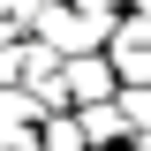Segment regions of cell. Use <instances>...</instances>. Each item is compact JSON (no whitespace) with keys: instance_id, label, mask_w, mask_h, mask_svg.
<instances>
[{"instance_id":"1","label":"cell","mask_w":151,"mask_h":151,"mask_svg":"<svg viewBox=\"0 0 151 151\" xmlns=\"http://www.w3.org/2000/svg\"><path fill=\"white\" fill-rule=\"evenodd\" d=\"M106 60H113V76L121 83H151V15H121L113 23V38H106Z\"/></svg>"},{"instance_id":"2","label":"cell","mask_w":151,"mask_h":151,"mask_svg":"<svg viewBox=\"0 0 151 151\" xmlns=\"http://www.w3.org/2000/svg\"><path fill=\"white\" fill-rule=\"evenodd\" d=\"M30 30L45 38L53 53H91V45H106V38H98V23L83 15L76 0H53V8H38V23H30Z\"/></svg>"},{"instance_id":"3","label":"cell","mask_w":151,"mask_h":151,"mask_svg":"<svg viewBox=\"0 0 151 151\" xmlns=\"http://www.w3.org/2000/svg\"><path fill=\"white\" fill-rule=\"evenodd\" d=\"M38 121H45V106L23 83H0V144L8 151H38Z\"/></svg>"},{"instance_id":"4","label":"cell","mask_w":151,"mask_h":151,"mask_svg":"<svg viewBox=\"0 0 151 151\" xmlns=\"http://www.w3.org/2000/svg\"><path fill=\"white\" fill-rule=\"evenodd\" d=\"M121 91V76H113L106 45H91V53H68V106H91V98H113Z\"/></svg>"},{"instance_id":"5","label":"cell","mask_w":151,"mask_h":151,"mask_svg":"<svg viewBox=\"0 0 151 151\" xmlns=\"http://www.w3.org/2000/svg\"><path fill=\"white\" fill-rule=\"evenodd\" d=\"M76 121H83L91 151H106V144H129V113H121V91H113V98H91V106H76Z\"/></svg>"},{"instance_id":"6","label":"cell","mask_w":151,"mask_h":151,"mask_svg":"<svg viewBox=\"0 0 151 151\" xmlns=\"http://www.w3.org/2000/svg\"><path fill=\"white\" fill-rule=\"evenodd\" d=\"M38 151H91V136H83L76 106H60V113H45V121H38Z\"/></svg>"},{"instance_id":"7","label":"cell","mask_w":151,"mask_h":151,"mask_svg":"<svg viewBox=\"0 0 151 151\" xmlns=\"http://www.w3.org/2000/svg\"><path fill=\"white\" fill-rule=\"evenodd\" d=\"M121 113H129V136L151 129V83H121Z\"/></svg>"},{"instance_id":"8","label":"cell","mask_w":151,"mask_h":151,"mask_svg":"<svg viewBox=\"0 0 151 151\" xmlns=\"http://www.w3.org/2000/svg\"><path fill=\"white\" fill-rule=\"evenodd\" d=\"M76 8L98 23V38H113V23H121V0H76Z\"/></svg>"},{"instance_id":"9","label":"cell","mask_w":151,"mask_h":151,"mask_svg":"<svg viewBox=\"0 0 151 151\" xmlns=\"http://www.w3.org/2000/svg\"><path fill=\"white\" fill-rule=\"evenodd\" d=\"M0 83H23V38L0 45Z\"/></svg>"},{"instance_id":"10","label":"cell","mask_w":151,"mask_h":151,"mask_svg":"<svg viewBox=\"0 0 151 151\" xmlns=\"http://www.w3.org/2000/svg\"><path fill=\"white\" fill-rule=\"evenodd\" d=\"M8 38H23V23L8 15V8H0V45H8Z\"/></svg>"},{"instance_id":"11","label":"cell","mask_w":151,"mask_h":151,"mask_svg":"<svg viewBox=\"0 0 151 151\" xmlns=\"http://www.w3.org/2000/svg\"><path fill=\"white\" fill-rule=\"evenodd\" d=\"M129 151H151V129H136V136H129Z\"/></svg>"},{"instance_id":"12","label":"cell","mask_w":151,"mask_h":151,"mask_svg":"<svg viewBox=\"0 0 151 151\" xmlns=\"http://www.w3.org/2000/svg\"><path fill=\"white\" fill-rule=\"evenodd\" d=\"M129 8H136V15H151V0H129Z\"/></svg>"}]
</instances>
